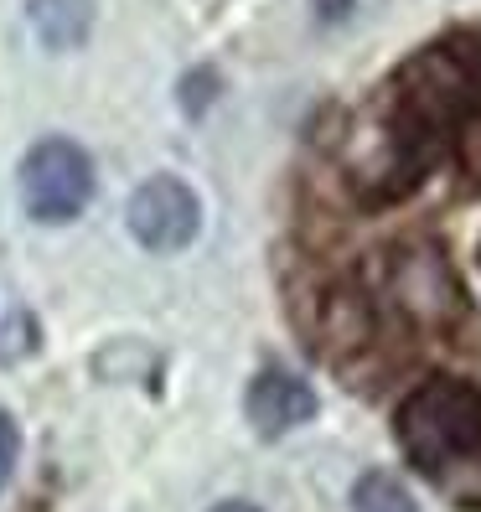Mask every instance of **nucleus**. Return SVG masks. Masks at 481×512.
Wrapping results in <instances>:
<instances>
[{
    "label": "nucleus",
    "instance_id": "3",
    "mask_svg": "<svg viewBox=\"0 0 481 512\" xmlns=\"http://www.w3.org/2000/svg\"><path fill=\"white\" fill-rule=\"evenodd\" d=\"M383 94L399 114H409L419 130H430L445 145L481 114V83L471 78V68L461 63V52L450 42L414 52Z\"/></svg>",
    "mask_w": 481,
    "mask_h": 512
},
{
    "label": "nucleus",
    "instance_id": "9",
    "mask_svg": "<svg viewBox=\"0 0 481 512\" xmlns=\"http://www.w3.org/2000/svg\"><path fill=\"white\" fill-rule=\"evenodd\" d=\"M352 512H419V507H414V497L399 476L368 471V476H357V487H352Z\"/></svg>",
    "mask_w": 481,
    "mask_h": 512
},
{
    "label": "nucleus",
    "instance_id": "2",
    "mask_svg": "<svg viewBox=\"0 0 481 512\" xmlns=\"http://www.w3.org/2000/svg\"><path fill=\"white\" fill-rule=\"evenodd\" d=\"M399 445L419 471H450L481 450V394L471 383L435 378L399 404Z\"/></svg>",
    "mask_w": 481,
    "mask_h": 512
},
{
    "label": "nucleus",
    "instance_id": "1",
    "mask_svg": "<svg viewBox=\"0 0 481 512\" xmlns=\"http://www.w3.org/2000/svg\"><path fill=\"white\" fill-rule=\"evenodd\" d=\"M342 176L347 187L373 202V207H388L409 197L419 182L430 176V166L445 156V140H435L430 130H419L409 114H399L388 104V94L363 114L352 119L347 135H342Z\"/></svg>",
    "mask_w": 481,
    "mask_h": 512
},
{
    "label": "nucleus",
    "instance_id": "4",
    "mask_svg": "<svg viewBox=\"0 0 481 512\" xmlns=\"http://www.w3.org/2000/svg\"><path fill=\"white\" fill-rule=\"evenodd\" d=\"M383 300L419 331H445L466 316V295L450 259L430 244H404L383 264Z\"/></svg>",
    "mask_w": 481,
    "mask_h": 512
},
{
    "label": "nucleus",
    "instance_id": "8",
    "mask_svg": "<svg viewBox=\"0 0 481 512\" xmlns=\"http://www.w3.org/2000/svg\"><path fill=\"white\" fill-rule=\"evenodd\" d=\"M32 32L47 52L83 47L94 32V0H32Z\"/></svg>",
    "mask_w": 481,
    "mask_h": 512
},
{
    "label": "nucleus",
    "instance_id": "7",
    "mask_svg": "<svg viewBox=\"0 0 481 512\" xmlns=\"http://www.w3.org/2000/svg\"><path fill=\"white\" fill-rule=\"evenodd\" d=\"M311 414H316V394H311V383H300L295 373L269 368L249 383V419L264 440L290 435L295 425H306Z\"/></svg>",
    "mask_w": 481,
    "mask_h": 512
},
{
    "label": "nucleus",
    "instance_id": "5",
    "mask_svg": "<svg viewBox=\"0 0 481 512\" xmlns=\"http://www.w3.org/2000/svg\"><path fill=\"white\" fill-rule=\"evenodd\" d=\"M94 202V161L68 135H47L21 156V207L37 223H73Z\"/></svg>",
    "mask_w": 481,
    "mask_h": 512
},
{
    "label": "nucleus",
    "instance_id": "13",
    "mask_svg": "<svg viewBox=\"0 0 481 512\" xmlns=\"http://www.w3.org/2000/svg\"><path fill=\"white\" fill-rule=\"evenodd\" d=\"M311 6H316L326 21H337V16H347V11L357 6V0H311Z\"/></svg>",
    "mask_w": 481,
    "mask_h": 512
},
{
    "label": "nucleus",
    "instance_id": "10",
    "mask_svg": "<svg viewBox=\"0 0 481 512\" xmlns=\"http://www.w3.org/2000/svg\"><path fill=\"white\" fill-rule=\"evenodd\" d=\"M218 88H223L218 68H192V73L182 78V88H176V94H182V109H187V114L197 119V114H207V109H213Z\"/></svg>",
    "mask_w": 481,
    "mask_h": 512
},
{
    "label": "nucleus",
    "instance_id": "6",
    "mask_svg": "<svg viewBox=\"0 0 481 512\" xmlns=\"http://www.w3.org/2000/svg\"><path fill=\"white\" fill-rule=\"evenodd\" d=\"M125 223L135 233V244L150 254H182L192 238L202 233V197L182 182V176H150L135 187Z\"/></svg>",
    "mask_w": 481,
    "mask_h": 512
},
{
    "label": "nucleus",
    "instance_id": "11",
    "mask_svg": "<svg viewBox=\"0 0 481 512\" xmlns=\"http://www.w3.org/2000/svg\"><path fill=\"white\" fill-rule=\"evenodd\" d=\"M16 461H21V425H16V414L0 409V492L11 487Z\"/></svg>",
    "mask_w": 481,
    "mask_h": 512
},
{
    "label": "nucleus",
    "instance_id": "12",
    "mask_svg": "<svg viewBox=\"0 0 481 512\" xmlns=\"http://www.w3.org/2000/svg\"><path fill=\"white\" fill-rule=\"evenodd\" d=\"M450 47L461 52V63H466V68H471V78L481 83V26H476V32H461V37H450Z\"/></svg>",
    "mask_w": 481,
    "mask_h": 512
},
{
    "label": "nucleus",
    "instance_id": "14",
    "mask_svg": "<svg viewBox=\"0 0 481 512\" xmlns=\"http://www.w3.org/2000/svg\"><path fill=\"white\" fill-rule=\"evenodd\" d=\"M213 512H259V507H254V502H218Z\"/></svg>",
    "mask_w": 481,
    "mask_h": 512
}]
</instances>
